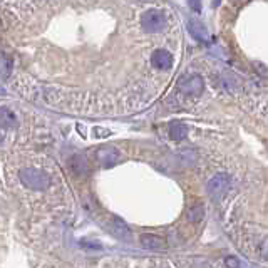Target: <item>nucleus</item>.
<instances>
[{"label":"nucleus","mask_w":268,"mask_h":268,"mask_svg":"<svg viewBox=\"0 0 268 268\" xmlns=\"http://www.w3.org/2000/svg\"><path fill=\"white\" fill-rule=\"evenodd\" d=\"M19 178L22 183H25L29 188L32 190H44V188L49 186V176L44 171L40 169H35V168H27V169H20L19 173Z\"/></svg>","instance_id":"1"},{"label":"nucleus","mask_w":268,"mask_h":268,"mask_svg":"<svg viewBox=\"0 0 268 268\" xmlns=\"http://www.w3.org/2000/svg\"><path fill=\"white\" fill-rule=\"evenodd\" d=\"M230 188V178L226 174H216L211 181L208 183V191L211 193L214 198L216 196H223Z\"/></svg>","instance_id":"2"},{"label":"nucleus","mask_w":268,"mask_h":268,"mask_svg":"<svg viewBox=\"0 0 268 268\" xmlns=\"http://www.w3.org/2000/svg\"><path fill=\"white\" fill-rule=\"evenodd\" d=\"M96 158L102 166H113L116 161L119 159V153L114 147H102V149L96 153Z\"/></svg>","instance_id":"3"},{"label":"nucleus","mask_w":268,"mask_h":268,"mask_svg":"<svg viewBox=\"0 0 268 268\" xmlns=\"http://www.w3.org/2000/svg\"><path fill=\"white\" fill-rule=\"evenodd\" d=\"M141 245L147 250H154V252H161L166 248V241L158 235H142Z\"/></svg>","instance_id":"4"},{"label":"nucleus","mask_w":268,"mask_h":268,"mask_svg":"<svg viewBox=\"0 0 268 268\" xmlns=\"http://www.w3.org/2000/svg\"><path fill=\"white\" fill-rule=\"evenodd\" d=\"M17 124V116L7 107H0V129H13Z\"/></svg>","instance_id":"5"},{"label":"nucleus","mask_w":268,"mask_h":268,"mask_svg":"<svg viewBox=\"0 0 268 268\" xmlns=\"http://www.w3.org/2000/svg\"><path fill=\"white\" fill-rule=\"evenodd\" d=\"M181 89L188 94H196L198 96L201 89H203V82H201L198 75H193V77H190V82L188 84H181Z\"/></svg>","instance_id":"6"},{"label":"nucleus","mask_w":268,"mask_h":268,"mask_svg":"<svg viewBox=\"0 0 268 268\" xmlns=\"http://www.w3.org/2000/svg\"><path fill=\"white\" fill-rule=\"evenodd\" d=\"M111 231H113L116 236H121V238L129 235V228L121 220H118V218H114V223H111Z\"/></svg>","instance_id":"7"},{"label":"nucleus","mask_w":268,"mask_h":268,"mask_svg":"<svg viewBox=\"0 0 268 268\" xmlns=\"http://www.w3.org/2000/svg\"><path fill=\"white\" fill-rule=\"evenodd\" d=\"M70 166H72L75 173H86V169H87L86 161L80 158V156H75V158L70 159Z\"/></svg>","instance_id":"8"},{"label":"nucleus","mask_w":268,"mask_h":268,"mask_svg":"<svg viewBox=\"0 0 268 268\" xmlns=\"http://www.w3.org/2000/svg\"><path fill=\"white\" fill-rule=\"evenodd\" d=\"M185 136H186V128L183 126V124H173L171 126V137L173 139L180 141Z\"/></svg>","instance_id":"9"},{"label":"nucleus","mask_w":268,"mask_h":268,"mask_svg":"<svg viewBox=\"0 0 268 268\" xmlns=\"http://www.w3.org/2000/svg\"><path fill=\"white\" fill-rule=\"evenodd\" d=\"M226 265L230 268H238V260L235 257H228L226 258Z\"/></svg>","instance_id":"10"},{"label":"nucleus","mask_w":268,"mask_h":268,"mask_svg":"<svg viewBox=\"0 0 268 268\" xmlns=\"http://www.w3.org/2000/svg\"><path fill=\"white\" fill-rule=\"evenodd\" d=\"M0 142H2V133H0Z\"/></svg>","instance_id":"11"}]
</instances>
